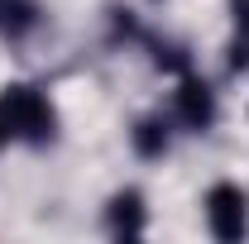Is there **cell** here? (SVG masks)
<instances>
[{
    "label": "cell",
    "mask_w": 249,
    "mask_h": 244,
    "mask_svg": "<svg viewBox=\"0 0 249 244\" xmlns=\"http://www.w3.org/2000/svg\"><path fill=\"white\" fill-rule=\"evenodd\" d=\"M173 120L182 129H192V134H206L216 124V91H211V82H201L196 72H182L178 91H173Z\"/></svg>",
    "instance_id": "3"
},
{
    "label": "cell",
    "mask_w": 249,
    "mask_h": 244,
    "mask_svg": "<svg viewBox=\"0 0 249 244\" xmlns=\"http://www.w3.org/2000/svg\"><path fill=\"white\" fill-rule=\"evenodd\" d=\"M206 225H211V235L225 244H235V240H245V230H249V196H245V187L240 182H216L211 192H206Z\"/></svg>",
    "instance_id": "2"
},
{
    "label": "cell",
    "mask_w": 249,
    "mask_h": 244,
    "mask_svg": "<svg viewBox=\"0 0 249 244\" xmlns=\"http://www.w3.org/2000/svg\"><path fill=\"white\" fill-rule=\"evenodd\" d=\"M29 29H38V5L34 0H0V34L24 38Z\"/></svg>",
    "instance_id": "6"
},
{
    "label": "cell",
    "mask_w": 249,
    "mask_h": 244,
    "mask_svg": "<svg viewBox=\"0 0 249 244\" xmlns=\"http://www.w3.org/2000/svg\"><path fill=\"white\" fill-rule=\"evenodd\" d=\"M106 220H110V230L115 235H139L144 225H149V215H144V196L134 192V187H124L110 196V206H106Z\"/></svg>",
    "instance_id": "4"
},
{
    "label": "cell",
    "mask_w": 249,
    "mask_h": 244,
    "mask_svg": "<svg viewBox=\"0 0 249 244\" xmlns=\"http://www.w3.org/2000/svg\"><path fill=\"white\" fill-rule=\"evenodd\" d=\"M168 120L163 115H144V120H134V129H129V144H134V153L139 158H163L168 153Z\"/></svg>",
    "instance_id": "5"
},
{
    "label": "cell",
    "mask_w": 249,
    "mask_h": 244,
    "mask_svg": "<svg viewBox=\"0 0 249 244\" xmlns=\"http://www.w3.org/2000/svg\"><path fill=\"white\" fill-rule=\"evenodd\" d=\"M0 129L10 139H24V144H48L58 134V110L48 91L24 87V82H10L0 91Z\"/></svg>",
    "instance_id": "1"
},
{
    "label": "cell",
    "mask_w": 249,
    "mask_h": 244,
    "mask_svg": "<svg viewBox=\"0 0 249 244\" xmlns=\"http://www.w3.org/2000/svg\"><path fill=\"white\" fill-rule=\"evenodd\" d=\"M5 139H10V134H5V129H0V149H5Z\"/></svg>",
    "instance_id": "8"
},
{
    "label": "cell",
    "mask_w": 249,
    "mask_h": 244,
    "mask_svg": "<svg viewBox=\"0 0 249 244\" xmlns=\"http://www.w3.org/2000/svg\"><path fill=\"white\" fill-rule=\"evenodd\" d=\"M230 15H235V34L249 38V0H230Z\"/></svg>",
    "instance_id": "7"
}]
</instances>
